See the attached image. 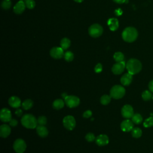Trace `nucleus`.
I'll list each match as a JSON object with an SVG mask.
<instances>
[{
  "instance_id": "obj_1",
  "label": "nucleus",
  "mask_w": 153,
  "mask_h": 153,
  "mask_svg": "<svg viewBox=\"0 0 153 153\" xmlns=\"http://www.w3.org/2000/svg\"><path fill=\"white\" fill-rule=\"evenodd\" d=\"M126 68L128 73L131 75H134L141 71L142 63L136 59H130L127 61Z\"/></svg>"
},
{
  "instance_id": "obj_2",
  "label": "nucleus",
  "mask_w": 153,
  "mask_h": 153,
  "mask_svg": "<svg viewBox=\"0 0 153 153\" xmlns=\"http://www.w3.org/2000/svg\"><path fill=\"white\" fill-rule=\"evenodd\" d=\"M138 36V32L136 29L133 27H127L124 29L122 32V38L123 40L127 42L134 41Z\"/></svg>"
},
{
  "instance_id": "obj_3",
  "label": "nucleus",
  "mask_w": 153,
  "mask_h": 153,
  "mask_svg": "<svg viewBox=\"0 0 153 153\" xmlns=\"http://www.w3.org/2000/svg\"><path fill=\"white\" fill-rule=\"evenodd\" d=\"M21 123L23 126L29 129H33L38 125V121L35 117L29 114H26L22 117Z\"/></svg>"
},
{
  "instance_id": "obj_4",
  "label": "nucleus",
  "mask_w": 153,
  "mask_h": 153,
  "mask_svg": "<svg viewBox=\"0 0 153 153\" xmlns=\"http://www.w3.org/2000/svg\"><path fill=\"white\" fill-rule=\"evenodd\" d=\"M126 93L125 88L120 85H115L110 90V96L115 99L122 98Z\"/></svg>"
},
{
  "instance_id": "obj_5",
  "label": "nucleus",
  "mask_w": 153,
  "mask_h": 153,
  "mask_svg": "<svg viewBox=\"0 0 153 153\" xmlns=\"http://www.w3.org/2000/svg\"><path fill=\"white\" fill-rule=\"evenodd\" d=\"M103 33V27L97 23L91 25L88 28V33L93 38L99 37Z\"/></svg>"
},
{
  "instance_id": "obj_6",
  "label": "nucleus",
  "mask_w": 153,
  "mask_h": 153,
  "mask_svg": "<svg viewBox=\"0 0 153 153\" xmlns=\"http://www.w3.org/2000/svg\"><path fill=\"white\" fill-rule=\"evenodd\" d=\"M64 101L66 106L70 108L78 106L80 103L79 99L77 96L74 95H68L64 99Z\"/></svg>"
},
{
  "instance_id": "obj_7",
  "label": "nucleus",
  "mask_w": 153,
  "mask_h": 153,
  "mask_svg": "<svg viewBox=\"0 0 153 153\" xmlns=\"http://www.w3.org/2000/svg\"><path fill=\"white\" fill-rule=\"evenodd\" d=\"M63 124L67 130H72L76 126V121L73 116L67 115L63 118Z\"/></svg>"
},
{
  "instance_id": "obj_8",
  "label": "nucleus",
  "mask_w": 153,
  "mask_h": 153,
  "mask_svg": "<svg viewBox=\"0 0 153 153\" xmlns=\"http://www.w3.org/2000/svg\"><path fill=\"white\" fill-rule=\"evenodd\" d=\"M13 149L17 153H23L26 149V142L22 139H17L14 142Z\"/></svg>"
},
{
  "instance_id": "obj_9",
  "label": "nucleus",
  "mask_w": 153,
  "mask_h": 153,
  "mask_svg": "<svg viewBox=\"0 0 153 153\" xmlns=\"http://www.w3.org/2000/svg\"><path fill=\"white\" fill-rule=\"evenodd\" d=\"M63 49L62 47H53L50 51V54L51 57L56 59H61L63 56H64Z\"/></svg>"
},
{
  "instance_id": "obj_10",
  "label": "nucleus",
  "mask_w": 153,
  "mask_h": 153,
  "mask_svg": "<svg viewBox=\"0 0 153 153\" xmlns=\"http://www.w3.org/2000/svg\"><path fill=\"white\" fill-rule=\"evenodd\" d=\"M121 115L126 119L131 118L134 115V111L132 106L130 105H124L121 108Z\"/></svg>"
},
{
  "instance_id": "obj_11",
  "label": "nucleus",
  "mask_w": 153,
  "mask_h": 153,
  "mask_svg": "<svg viewBox=\"0 0 153 153\" xmlns=\"http://www.w3.org/2000/svg\"><path fill=\"white\" fill-rule=\"evenodd\" d=\"M126 64L124 61L117 62L112 67V72L115 75H120L124 71Z\"/></svg>"
},
{
  "instance_id": "obj_12",
  "label": "nucleus",
  "mask_w": 153,
  "mask_h": 153,
  "mask_svg": "<svg viewBox=\"0 0 153 153\" xmlns=\"http://www.w3.org/2000/svg\"><path fill=\"white\" fill-rule=\"evenodd\" d=\"M11 117L12 115L11 111L8 108H4L1 109L0 112V119L2 122H10V121L12 119Z\"/></svg>"
},
{
  "instance_id": "obj_13",
  "label": "nucleus",
  "mask_w": 153,
  "mask_h": 153,
  "mask_svg": "<svg viewBox=\"0 0 153 153\" xmlns=\"http://www.w3.org/2000/svg\"><path fill=\"white\" fill-rule=\"evenodd\" d=\"M121 129L124 132L130 131L133 130L134 125L132 121L130 120L129 119H126L122 121L121 123Z\"/></svg>"
},
{
  "instance_id": "obj_14",
  "label": "nucleus",
  "mask_w": 153,
  "mask_h": 153,
  "mask_svg": "<svg viewBox=\"0 0 153 153\" xmlns=\"http://www.w3.org/2000/svg\"><path fill=\"white\" fill-rule=\"evenodd\" d=\"M26 7L25 3L21 0L16 4L13 8V11L17 14H21L25 11Z\"/></svg>"
},
{
  "instance_id": "obj_15",
  "label": "nucleus",
  "mask_w": 153,
  "mask_h": 153,
  "mask_svg": "<svg viewBox=\"0 0 153 153\" xmlns=\"http://www.w3.org/2000/svg\"><path fill=\"white\" fill-rule=\"evenodd\" d=\"M8 104L10 106L14 108H18L22 105L21 100L17 96H11L8 99Z\"/></svg>"
},
{
  "instance_id": "obj_16",
  "label": "nucleus",
  "mask_w": 153,
  "mask_h": 153,
  "mask_svg": "<svg viewBox=\"0 0 153 153\" xmlns=\"http://www.w3.org/2000/svg\"><path fill=\"white\" fill-rule=\"evenodd\" d=\"M96 143L99 146L106 145L109 143V138L106 134H100L96 138Z\"/></svg>"
},
{
  "instance_id": "obj_17",
  "label": "nucleus",
  "mask_w": 153,
  "mask_h": 153,
  "mask_svg": "<svg viewBox=\"0 0 153 153\" xmlns=\"http://www.w3.org/2000/svg\"><path fill=\"white\" fill-rule=\"evenodd\" d=\"M11 133V128L7 124H2L0 127V136L3 138L7 137Z\"/></svg>"
},
{
  "instance_id": "obj_18",
  "label": "nucleus",
  "mask_w": 153,
  "mask_h": 153,
  "mask_svg": "<svg viewBox=\"0 0 153 153\" xmlns=\"http://www.w3.org/2000/svg\"><path fill=\"white\" fill-rule=\"evenodd\" d=\"M133 80V75L130 74V73H126L124 74L120 79L121 83L125 86H127L130 85Z\"/></svg>"
},
{
  "instance_id": "obj_19",
  "label": "nucleus",
  "mask_w": 153,
  "mask_h": 153,
  "mask_svg": "<svg viewBox=\"0 0 153 153\" xmlns=\"http://www.w3.org/2000/svg\"><path fill=\"white\" fill-rule=\"evenodd\" d=\"M37 134L41 137H45L48 134V129L44 126L38 125L36 127Z\"/></svg>"
},
{
  "instance_id": "obj_20",
  "label": "nucleus",
  "mask_w": 153,
  "mask_h": 153,
  "mask_svg": "<svg viewBox=\"0 0 153 153\" xmlns=\"http://www.w3.org/2000/svg\"><path fill=\"white\" fill-rule=\"evenodd\" d=\"M108 25L109 26L111 30L115 31L118 28V20L115 18H111L108 20Z\"/></svg>"
},
{
  "instance_id": "obj_21",
  "label": "nucleus",
  "mask_w": 153,
  "mask_h": 153,
  "mask_svg": "<svg viewBox=\"0 0 153 153\" xmlns=\"http://www.w3.org/2000/svg\"><path fill=\"white\" fill-rule=\"evenodd\" d=\"M65 101L61 99H56L53 103V107L55 109H60L63 108L65 105Z\"/></svg>"
},
{
  "instance_id": "obj_22",
  "label": "nucleus",
  "mask_w": 153,
  "mask_h": 153,
  "mask_svg": "<svg viewBox=\"0 0 153 153\" xmlns=\"http://www.w3.org/2000/svg\"><path fill=\"white\" fill-rule=\"evenodd\" d=\"M33 105V102L31 99H26L22 103V108L25 110L30 109Z\"/></svg>"
},
{
  "instance_id": "obj_23",
  "label": "nucleus",
  "mask_w": 153,
  "mask_h": 153,
  "mask_svg": "<svg viewBox=\"0 0 153 153\" xmlns=\"http://www.w3.org/2000/svg\"><path fill=\"white\" fill-rule=\"evenodd\" d=\"M71 45V41L67 38H63L60 41V47L63 50L68 49Z\"/></svg>"
},
{
  "instance_id": "obj_24",
  "label": "nucleus",
  "mask_w": 153,
  "mask_h": 153,
  "mask_svg": "<svg viewBox=\"0 0 153 153\" xmlns=\"http://www.w3.org/2000/svg\"><path fill=\"white\" fill-rule=\"evenodd\" d=\"M131 118V121H133V123L136 124H139L141 123V122L142 121V120H143L142 115L139 114H134Z\"/></svg>"
},
{
  "instance_id": "obj_25",
  "label": "nucleus",
  "mask_w": 153,
  "mask_h": 153,
  "mask_svg": "<svg viewBox=\"0 0 153 153\" xmlns=\"http://www.w3.org/2000/svg\"><path fill=\"white\" fill-rule=\"evenodd\" d=\"M142 130L139 127L133 128L131 130V135L134 138H139L142 136Z\"/></svg>"
},
{
  "instance_id": "obj_26",
  "label": "nucleus",
  "mask_w": 153,
  "mask_h": 153,
  "mask_svg": "<svg viewBox=\"0 0 153 153\" xmlns=\"http://www.w3.org/2000/svg\"><path fill=\"white\" fill-rule=\"evenodd\" d=\"M111 100V96L108 94L103 95L100 98V103L103 105H106L109 104Z\"/></svg>"
},
{
  "instance_id": "obj_27",
  "label": "nucleus",
  "mask_w": 153,
  "mask_h": 153,
  "mask_svg": "<svg viewBox=\"0 0 153 153\" xmlns=\"http://www.w3.org/2000/svg\"><path fill=\"white\" fill-rule=\"evenodd\" d=\"M114 59L117 62H122L124 59V56L123 53L118 51L115 53V54H114Z\"/></svg>"
},
{
  "instance_id": "obj_28",
  "label": "nucleus",
  "mask_w": 153,
  "mask_h": 153,
  "mask_svg": "<svg viewBox=\"0 0 153 153\" xmlns=\"http://www.w3.org/2000/svg\"><path fill=\"white\" fill-rule=\"evenodd\" d=\"M152 95L151 94V92L148 90H145L142 94V97L145 101L149 100L152 98Z\"/></svg>"
},
{
  "instance_id": "obj_29",
  "label": "nucleus",
  "mask_w": 153,
  "mask_h": 153,
  "mask_svg": "<svg viewBox=\"0 0 153 153\" xmlns=\"http://www.w3.org/2000/svg\"><path fill=\"white\" fill-rule=\"evenodd\" d=\"M63 57H64L66 61L71 62V61L73 60V59L74 58V55L72 52H71L70 51H68L65 53Z\"/></svg>"
},
{
  "instance_id": "obj_30",
  "label": "nucleus",
  "mask_w": 153,
  "mask_h": 153,
  "mask_svg": "<svg viewBox=\"0 0 153 153\" xmlns=\"http://www.w3.org/2000/svg\"><path fill=\"white\" fill-rule=\"evenodd\" d=\"M143 126L146 128L153 126V117H150L146 119L143 122Z\"/></svg>"
},
{
  "instance_id": "obj_31",
  "label": "nucleus",
  "mask_w": 153,
  "mask_h": 153,
  "mask_svg": "<svg viewBox=\"0 0 153 153\" xmlns=\"http://www.w3.org/2000/svg\"><path fill=\"white\" fill-rule=\"evenodd\" d=\"M11 6V2L8 0H4L1 3V7L4 10L9 9Z\"/></svg>"
},
{
  "instance_id": "obj_32",
  "label": "nucleus",
  "mask_w": 153,
  "mask_h": 153,
  "mask_svg": "<svg viewBox=\"0 0 153 153\" xmlns=\"http://www.w3.org/2000/svg\"><path fill=\"white\" fill-rule=\"evenodd\" d=\"M25 3L26 7L29 9H33L35 6V2L33 0H26Z\"/></svg>"
},
{
  "instance_id": "obj_33",
  "label": "nucleus",
  "mask_w": 153,
  "mask_h": 153,
  "mask_svg": "<svg viewBox=\"0 0 153 153\" xmlns=\"http://www.w3.org/2000/svg\"><path fill=\"white\" fill-rule=\"evenodd\" d=\"M38 124L41 126H45L47 124V118L45 116H40L37 119Z\"/></svg>"
},
{
  "instance_id": "obj_34",
  "label": "nucleus",
  "mask_w": 153,
  "mask_h": 153,
  "mask_svg": "<svg viewBox=\"0 0 153 153\" xmlns=\"http://www.w3.org/2000/svg\"><path fill=\"white\" fill-rule=\"evenodd\" d=\"M85 139L88 141V142H93V141H94V140H96V137H95V136H94V134H93V133H87L86 135H85Z\"/></svg>"
},
{
  "instance_id": "obj_35",
  "label": "nucleus",
  "mask_w": 153,
  "mask_h": 153,
  "mask_svg": "<svg viewBox=\"0 0 153 153\" xmlns=\"http://www.w3.org/2000/svg\"><path fill=\"white\" fill-rule=\"evenodd\" d=\"M102 69H103V68H102V64L101 63H97L96 65L95 68H94V71L96 73H100L102 71Z\"/></svg>"
},
{
  "instance_id": "obj_36",
  "label": "nucleus",
  "mask_w": 153,
  "mask_h": 153,
  "mask_svg": "<svg viewBox=\"0 0 153 153\" xmlns=\"http://www.w3.org/2000/svg\"><path fill=\"white\" fill-rule=\"evenodd\" d=\"M92 115V112L90 110H87L83 113V117L85 118H90Z\"/></svg>"
},
{
  "instance_id": "obj_37",
  "label": "nucleus",
  "mask_w": 153,
  "mask_h": 153,
  "mask_svg": "<svg viewBox=\"0 0 153 153\" xmlns=\"http://www.w3.org/2000/svg\"><path fill=\"white\" fill-rule=\"evenodd\" d=\"M9 123H10V126H11V127H16L17 125V124H18V121L16 119L12 118L10 121Z\"/></svg>"
},
{
  "instance_id": "obj_38",
  "label": "nucleus",
  "mask_w": 153,
  "mask_h": 153,
  "mask_svg": "<svg viewBox=\"0 0 153 153\" xmlns=\"http://www.w3.org/2000/svg\"><path fill=\"white\" fill-rule=\"evenodd\" d=\"M22 114H23V112H22V109L20 108H17V109L15 112V114L18 117H20L22 115Z\"/></svg>"
},
{
  "instance_id": "obj_39",
  "label": "nucleus",
  "mask_w": 153,
  "mask_h": 153,
  "mask_svg": "<svg viewBox=\"0 0 153 153\" xmlns=\"http://www.w3.org/2000/svg\"><path fill=\"white\" fill-rule=\"evenodd\" d=\"M148 87L151 93H153V79L151 80L148 84Z\"/></svg>"
},
{
  "instance_id": "obj_40",
  "label": "nucleus",
  "mask_w": 153,
  "mask_h": 153,
  "mask_svg": "<svg viewBox=\"0 0 153 153\" xmlns=\"http://www.w3.org/2000/svg\"><path fill=\"white\" fill-rule=\"evenodd\" d=\"M113 1H114L117 4H123L127 2L126 0H113Z\"/></svg>"
},
{
  "instance_id": "obj_41",
  "label": "nucleus",
  "mask_w": 153,
  "mask_h": 153,
  "mask_svg": "<svg viewBox=\"0 0 153 153\" xmlns=\"http://www.w3.org/2000/svg\"><path fill=\"white\" fill-rule=\"evenodd\" d=\"M67 96H68V94H67L66 93H63L62 94V97L63 99H65Z\"/></svg>"
},
{
  "instance_id": "obj_42",
  "label": "nucleus",
  "mask_w": 153,
  "mask_h": 153,
  "mask_svg": "<svg viewBox=\"0 0 153 153\" xmlns=\"http://www.w3.org/2000/svg\"><path fill=\"white\" fill-rule=\"evenodd\" d=\"M74 1L76 2H78V3H80V2H82L84 0H74Z\"/></svg>"
},
{
  "instance_id": "obj_43",
  "label": "nucleus",
  "mask_w": 153,
  "mask_h": 153,
  "mask_svg": "<svg viewBox=\"0 0 153 153\" xmlns=\"http://www.w3.org/2000/svg\"><path fill=\"white\" fill-rule=\"evenodd\" d=\"M152 99H153V96H152Z\"/></svg>"
},
{
  "instance_id": "obj_44",
  "label": "nucleus",
  "mask_w": 153,
  "mask_h": 153,
  "mask_svg": "<svg viewBox=\"0 0 153 153\" xmlns=\"http://www.w3.org/2000/svg\"><path fill=\"white\" fill-rule=\"evenodd\" d=\"M8 1H10V0H8Z\"/></svg>"
}]
</instances>
